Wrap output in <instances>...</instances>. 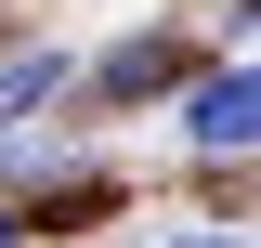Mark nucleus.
<instances>
[{"label":"nucleus","instance_id":"obj_1","mask_svg":"<svg viewBox=\"0 0 261 248\" xmlns=\"http://www.w3.org/2000/svg\"><path fill=\"white\" fill-rule=\"evenodd\" d=\"M183 131H196L209 157H248V131H261V79H248V65H209V79L183 92Z\"/></svg>","mask_w":261,"mask_h":248},{"label":"nucleus","instance_id":"obj_3","mask_svg":"<svg viewBox=\"0 0 261 248\" xmlns=\"http://www.w3.org/2000/svg\"><path fill=\"white\" fill-rule=\"evenodd\" d=\"M0 248H27V209H0Z\"/></svg>","mask_w":261,"mask_h":248},{"label":"nucleus","instance_id":"obj_2","mask_svg":"<svg viewBox=\"0 0 261 248\" xmlns=\"http://www.w3.org/2000/svg\"><path fill=\"white\" fill-rule=\"evenodd\" d=\"M53 92H65V53H0V118H27Z\"/></svg>","mask_w":261,"mask_h":248}]
</instances>
